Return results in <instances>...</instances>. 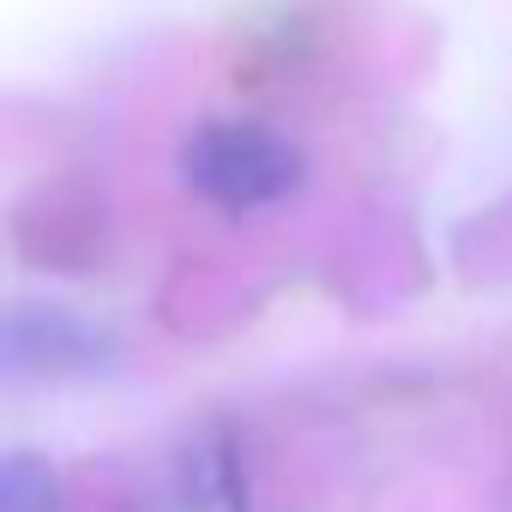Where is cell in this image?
I'll list each match as a JSON object with an SVG mask.
<instances>
[{
	"label": "cell",
	"mask_w": 512,
	"mask_h": 512,
	"mask_svg": "<svg viewBox=\"0 0 512 512\" xmlns=\"http://www.w3.org/2000/svg\"><path fill=\"white\" fill-rule=\"evenodd\" d=\"M302 145L253 115H211L181 139V181L223 217L272 211L302 187Z\"/></svg>",
	"instance_id": "obj_1"
},
{
	"label": "cell",
	"mask_w": 512,
	"mask_h": 512,
	"mask_svg": "<svg viewBox=\"0 0 512 512\" xmlns=\"http://www.w3.org/2000/svg\"><path fill=\"white\" fill-rule=\"evenodd\" d=\"M133 512H247V476L235 458L229 428H193L181 434L163 464L145 476Z\"/></svg>",
	"instance_id": "obj_2"
},
{
	"label": "cell",
	"mask_w": 512,
	"mask_h": 512,
	"mask_svg": "<svg viewBox=\"0 0 512 512\" xmlns=\"http://www.w3.org/2000/svg\"><path fill=\"white\" fill-rule=\"evenodd\" d=\"M0 512H55V476L31 452H13L7 476H0Z\"/></svg>",
	"instance_id": "obj_3"
}]
</instances>
